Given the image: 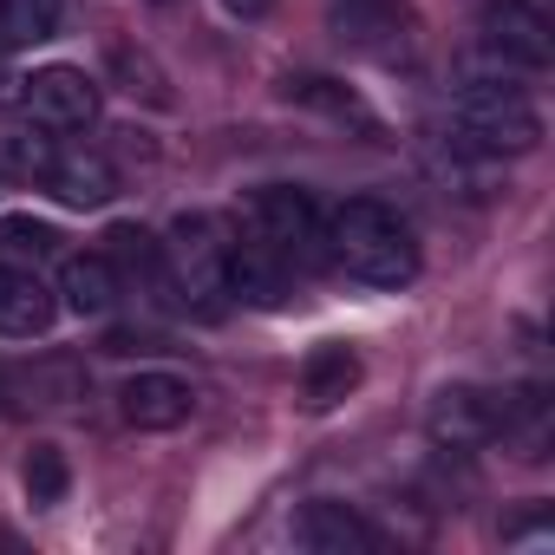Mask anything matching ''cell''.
I'll list each match as a JSON object with an SVG mask.
<instances>
[{
	"label": "cell",
	"instance_id": "obj_8",
	"mask_svg": "<svg viewBox=\"0 0 555 555\" xmlns=\"http://www.w3.org/2000/svg\"><path fill=\"white\" fill-rule=\"evenodd\" d=\"M190 412H196V386L183 373L144 366L118 386V418L131 431H177V425H190Z\"/></svg>",
	"mask_w": 555,
	"mask_h": 555
},
{
	"label": "cell",
	"instance_id": "obj_13",
	"mask_svg": "<svg viewBox=\"0 0 555 555\" xmlns=\"http://www.w3.org/2000/svg\"><path fill=\"white\" fill-rule=\"evenodd\" d=\"M118 261L112 255H66L60 261V308H73L79 321H105L118 308Z\"/></svg>",
	"mask_w": 555,
	"mask_h": 555
},
{
	"label": "cell",
	"instance_id": "obj_20",
	"mask_svg": "<svg viewBox=\"0 0 555 555\" xmlns=\"http://www.w3.org/2000/svg\"><path fill=\"white\" fill-rule=\"evenodd\" d=\"M21 483H27V496H34L40 509L66 503V490H73V464H66V451H60V444H34L27 464H21Z\"/></svg>",
	"mask_w": 555,
	"mask_h": 555
},
{
	"label": "cell",
	"instance_id": "obj_24",
	"mask_svg": "<svg viewBox=\"0 0 555 555\" xmlns=\"http://www.w3.org/2000/svg\"><path fill=\"white\" fill-rule=\"evenodd\" d=\"M157 8H164V0H157Z\"/></svg>",
	"mask_w": 555,
	"mask_h": 555
},
{
	"label": "cell",
	"instance_id": "obj_3",
	"mask_svg": "<svg viewBox=\"0 0 555 555\" xmlns=\"http://www.w3.org/2000/svg\"><path fill=\"white\" fill-rule=\"evenodd\" d=\"M229 229L203 209L177 216L157 242V274L170 282V295L190 308V314H222L229 308Z\"/></svg>",
	"mask_w": 555,
	"mask_h": 555
},
{
	"label": "cell",
	"instance_id": "obj_17",
	"mask_svg": "<svg viewBox=\"0 0 555 555\" xmlns=\"http://www.w3.org/2000/svg\"><path fill=\"white\" fill-rule=\"evenodd\" d=\"M53 157H60V144H53V131L47 125H0V164H8L14 177H40L47 183V170H53Z\"/></svg>",
	"mask_w": 555,
	"mask_h": 555
},
{
	"label": "cell",
	"instance_id": "obj_12",
	"mask_svg": "<svg viewBox=\"0 0 555 555\" xmlns=\"http://www.w3.org/2000/svg\"><path fill=\"white\" fill-rule=\"evenodd\" d=\"M47 190L66 203V209H105L112 196H118V170H112V157L105 151H60L53 157V170H47Z\"/></svg>",
	"mask_w": 555,
	"mask_h": 555
},
{
	"label": "cell",
	"instance_id": "obj_23",
	"mask_svg": "<svg viewBox=\"0 0 555 555\" xmlns=\"http://www.w3.org/2000/svg\"><path fill=\"white\" fill-rule=\"evenodd\" d=\"M21 79H27V73H14L8 53H0V105H14V99H21Z\"/></svg>",
	"mask_w": 555,
	"mask_h": 555
},
{
	"label": "cell",
	"instance_id": "obj_1",
	"mask_svg": "<svg viewBox=\"0 0 555 555\" xmlns=\"http://www.w3.org/2000/svg\"><path fill=\"white\" fill-rule=\"evenodd\" d=\"M451 144V157H470V164H503V157H522L542 144V112L529 105L522 86H509L503 73L496 79H464L444 105V125H438Z\"/></svg>",
	"mask_w": 555,
	"mask_h": 555
},
{
	"label": "cell",
	"instance_id": "obj_5",
	"mask_svg": "<svg viewBox=\"0 0 555 555\" xmlns=\"http://www.w3.org/2000/svg\"><path fill=\"white\" fill-rule=\"evenodd\" d=\"M503 405L509 399H496L483 386H444L425 405V431H431L438 451H483V444L503 438Z\"/></svg>",
	"mask_w": 555,
	"mask_h": 555
},
{
	"label": "cell",
	"instance_id": "obj_14",
	"mask_svg": "<svg viewBox=\"0 0 555 555\" xmlns=\"http://www.w3.org/2000/svg\"><path fill=\"white\" fill-rule=\"evenodd\" d=\"M353 386H360V353H353V347L327 340V347H314V353L301 360V405H308V412H334Z\"/></svg>",
	"mask_w": 555,
	"mask_h": 555
},
{
	"label": "cell",
	"instance_id": "obj_21",
	"mask_svg": "<svg viewBox=\"0 0 555 555\" xmlns=\"http://www.w3.org/2000/svg\"><path fill=\"white\" fill-rule=\"evenodd\" d=\"M105 242H112V261H125V268H157V235H151V229L118 222Z\"/></svg>",
	"mask_w": 555,
	"mask_h": 555
},
{
	"label": "cell",
	"instance_id": "obj_16",
	"mask_svg": "<svg viewBox=\"0 0 555 555\" xmlns=\"http://www.w3.org/2000/svg\"><path fill=\"white\" fill-rule=\"evenodd\" d=\"M112 79L131 92V99H144V105H157V112H170L177 105V92H170V79H164V66L144 53V47H131V40H112Z\"/></svg>",
	"mask_w": 555,
	"mask_h": 555
},
{
	"label": "cell",
	"instance_id": "obj_7",
	"mask_svg": "<svg viewBox=\"0 0 555 555\" xmlns=\"http://www.w3.org/2000/svg\"><path fill=\"white\" fill-rule=\"evenodd\" d=\"M483 53H490L496 66L548 73L555 40H548V21L529 8V0H490V8H483Z\"/></svg>",
	"mask_w": 555,
	"mask_h": 555
},
{
	"label": "cell",
	"instance_id": "obj_10",
	"mask_svg": "<svg viewBox=\"0 0 555 555\" xmlns=\"http://www.w3.org/2000/svg\"><path fill=\"white\" fill-rule=\"evenodd\" d=\"M334 34L353 53L399 60L412 47V14H405V0H334Z\"/></svg>",
	"mask_w": 555,
	"mask_h": 555
},
{
	"label": "cell",
	"instance_id": "obj_22",
	"mask_svg": "<svg viewBox=\"0 0 555 555\" xmlns=\"http://www.w3.org/2000/svg\"><path fill=\"white\" fill-rule=\"evenodd\" d=\"M222 8H229L235 21H268L274 8H282V0H222Z\"/></svg>",
	"mask_w": 555,
	"mask_h": 555
},
{
	"label": "cell",
	"instance_id": "obj_18",
	"mask_svg": "<svg viewBox=\"0 0 555 555\" xmlns=\"http://www.w3.org/2000/svg\"><path fill=\"white\" fill-rule=\"evenodd\" d=\"M0 261H21V268L60 261V229L40 222V216H8L0 222Z\"/></svg>",
	"mask_w": 555,
	"mask_h": 555
},
{
	"label": "cell",
	"instance_id": "obj_6",
	"mask_svg": "<svg viewBox=\"0 0 555 555\" xmlns=\"http://www.w3.org/2000/svg\"><path fill=\"white\" fill-rule=\"evenodd\" d=\"M21 105L47 131H86L99 118V79H86L79 66H40L21 79Z\"/></svg>",
	"mask_w": 555,
	"mask_h": 555
},
{
	"label": "cell",
	"instance_id": "obj_15",
	"mask_svg": "<svg viewBox=\"0 0 555 555\" xmlns=\"http://www.w3.org/2000/svg\"><path fill=\"white\" fill-rule=\"evenodd\" d=\"M288 99H295V105H314V112H327L334 125H353V131L379 138V118L366 112V99H360V92H347L340 79H288Z\"/></svg>",
	"mask_w": 555,
	"mask_h": 555
},
{
	"label": "cell",
	"instance_id": "obj_19",
	"mask_svg": "<svg viewBox=\"0 0 555 555\" xmlns=\"http://www.w3.org/2000/svg\"><path fill=\"white\" fill-rule=\"evenodd\" d=\"M60 34V0H0V47H40Z\"/></svg>",
	"mask_w": 555,
	"mask_h": 555
},
{
	"label": "cell",
	"instance_id": "obj_2",
	"mask_svg": "<svg viewBox=\"0 0 555 555\" xmlns=\"http://www.w3.org/2000/svg\"><path fill=\"white\" fill-rule=\"evenodd\" d=\"M327 261L366 288H405V282H418V235L392 203L347 196L327 216Z\"/></svg>",
	"mask_w": 555,
	"mask_h": 555
},
{
	"label": "cell",
	"instance_id": "obj_11",
	"mask_svg": "<svg viewBox=\"0 0 555 555\" xmlns=\"http://www.w3.org/2000/svg\"><path fill=\"white\" fill-rule=\"evenodd\" d=\"M295 548H308V555H373V548H379V529H373L353 503L314 496V503L295 516Z\"/></svg>",
	"mask_w": 555,
	"mask_h": 555
},
{
	"label": "cell",
	"instance_id": "obj_4",
	"mask_svg": "<svg viewBox=\"0 0 555 555\" xmlns=\"http://www.w3.org/2000/svg\"><path fill=\"white\" fill-rule=\"evenodd\" d=\"M242 222H248V242H261L268 255H282L288 268L327 261V216H321L314 196L295 190V183H268V190H255L248 209H242Z\"/></svg>",
	"mask_w": 555,
	"mask_h": 555
},
{
	"label": "cell",
	"instance_id": "obj_9",
	"mask_svg": "<svg viewBox=\"0 0 555 555\" xmlns=\"http://www.w3.org/2000/svg\"><path fill=\"white\" fill-rule=\"evenodd\" d=\"M53 321H60V288L40 268L0 261V334L8 340H40Z\"/></svg>",
	"mask_w": 555,
	"mask_h": 555
}]
</instances>
